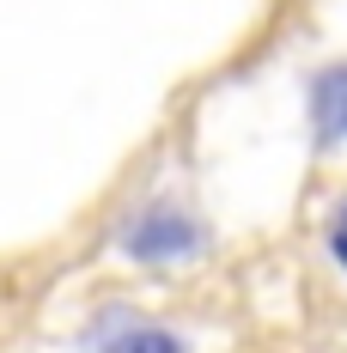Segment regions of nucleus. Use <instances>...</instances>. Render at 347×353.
Returning <instances> with one entry per match:
<instances>
[{
	"label": "nucleus",
	"mask_w": 347,
	"mask_h": 353,
	"mask_svg": "<svg viewBox=\"0 0 347 353\" xmlns=\"http://www.w3.org/2000/svg\"><path fill=\"white\" fill-rule=\"evenodd\" d=\"M311 122H317V141H323V146L347 141V61L317 73V85H311Z\"/></svg>",
	"instance_id": "f257e3e1"
},
{
	"label": "nucleus",
	"mask_w": 347,
	"mask_h": 353,
	"mask_svg": "<svg viewBox=\"0 0 347 353\" xmlns=\"http://www.w3.org/2000/svg\"><path fill=\"white\" fill-rule=\"evenodd\" d=\"M104 353H189L177 335H165V329H128V335H116Z\"/></svg>",
	"instance_id": "f03ea898"
},
{
	"label": "nucleus",
	"mask_w": 347,
	"mask_h": 353,
	"mask_svg": "<svg viewBox=\"0 0 347 353\" xmlns=\"http://www.w3.org/2000/svg\"><path fill=\"white\" fill-rule=\"evenodd\" d=\"M329 250H335V262L347 268V208L335 213V225H329Z\"/></svg>",
	"instance_id": "7ed1b4c3"
}]
</instances>
